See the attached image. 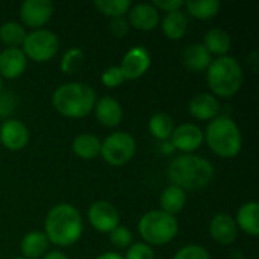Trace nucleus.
Returning a JSON list of instances; mask_svg holds the SVG:
<instances>
[{"instance_id":"e433bc0d","label":"nucleus","mask_w":259,"mask_h":259,"mask_svg":"<svg viewBox=\"0 0 259 259\" xmlns=\"http://www.w3.org/2000/svg\"><path fill=\"white\" fill-rule=\"evenodd\" d=\"M184 0H155L152 5L161 12L164 11L165 14L168 12H175V11H181L184 8Z\"/></svg>"},{"instance_id":"f257e3e1","label":"nucleus","mask_w":259,"mask_h":259,"mask_svg":"<svg viewBox=\"0 0 259 259\" xmlns=\"http://www.w3.org/2000/svg\"><path fill=\"white\" fill-rule=\"evenodd\" d=\"M167 176L171 182L170 185H176L187 193L208 187L215 176V170L206 158L184 153L168 164Z\"/></svg>"},{"instance_id":"7c9ffc66","label":"nucleus","mask_w":259,"mask_h":259,"mask_svg":"<svg viewBox=\"0 0 259 259\" xmlns=\"http://www.w3.org/2000/svg\"><path fill=\"white\" fill-rule=\"evenodd\" d=\"M109 241L117 249H127L134 243V235L129 228L118 225L112 232H109Z\"/></svg>"},{"instance_id":"4468645a","label":"nucleus","mask_w":259,"mask_h":259,"mask_svg":"<svg viewBox=\"0 0 259 259\" xmlns=\"http://www.w3.org/2000/svg\"><path fill=\"white\" fill-rule=\"evenodd\" d=\"M129 26L143 32L153 30L161 23V14L152 3H137L132 5L127 12Z\"/></svg>"},{"instance_id":"c9c22d12","label":"nucleus","mask_w":259,"mask_h":259,"mask_svg":"<svg viewBox=\"0 0 259 259\" xmlns=\"http://www.w3.org/2000/svg\"><path fill=\"white\" fill-rule=\"evenodd\" d=\"M15 96L9 91L0 93V117H8L15 108Z\"/></svg>"},{"instance_id":"ddd939ff","label":"nucleus","mask_w":259,"mask_h":259,"mask_svg":"<svg viewBox=\"0 0 259 259\" xmlns=\"http://www.w3.org/2000/svg\"><path fill=\"white\" fill-rule=\"evenodd\" d=\"M203 131L194 123H182L175 126V131L170 137V143L176 150L187 153L196 152L203 143Z\"/></svg>"},{"instance_id":"cd10ccee","label":"nucleus","mask_w":259,"mask_h":259,"mask_svg":"<svg viewBox=\"0 0 259 259\" xmlns=\"http://www.w3.org/2000/svg\"><path fill=\"white\" fill-rule=\"evenodd\" d=\"M26 35H27V32H26L24 26L14 20L5 21L3 24H0V41L3 44H6L8 47L20 49V46H23V42H24Z\"/></svg>"},{"instance_id":"6e6552de","label":"nucleus","mask_w":259,"mask_h":259,"mask_svg":"<svg viewBox=\"0 0 259 259\" xmlns=\"http://www.w3.org/2000/svg\"><path fill=\"white\" fill-rule=\"evenodd\" d=\"M21 50L27 59L35 62H47L58 53L59 38L53 30L46 27L36 29L26 35Z\"/></svg>"},{"instance_id":"79ce46f5","label":"nucleus","mask_w":259,"mask_h":259,"mask_svg":"<svg viewBox=\"0 0 259 259\" xmlns=\"http://www.w3.org/2000/svg\"><path fill=\"white\" fill-rule=\"evenodd\" d=\"M12 259H26V258H23V256H17V258H12Z\"/></svg>"},{"instance_id":"412c9836","label":"nucleus","mask_w":259,"mask_h":259,"mask_svg":"<svg viewBox=\"0 0 259 259\" xmlns=\"http://www.w3.org/2000/svg\"><path fill=\"white\" fill-rule=\"evenodd\" d=\"M49 240L44 232L32 231L26 234L20 243V250L23 258L26 259H41L49 252Z\"/></svg>"},{"instance_id":"9d476101","label":"nucleus","mask_w":259,"mask_h":259,"mask_svg":"<svg viewBox=\"0 0 259 259\" xmlns=\"http://www.w3.org/2000/svg\"><path fill=\"white\" fill-rule=\"evenodd\" d=\"M152 64V55L144 46L131 47L121 58L120 70L126 80H135L147 73Z\"/></svg>"},{"instance_id":"bb28decb","label":"nucleus","mask_w":259,"mask_h":259,"mask_svg":"<svg viewBox=\"0 0 259 259\" xmlns=\"http://www.w3.org/2000/svg\"><path fill=\"white\" fill-rule=\"evenodd\" d=\"M188 14L199 18V20H209L214 18L222 8L219 0H188L184 3Z\"/></svg>"},{"instance_id":"f03ea898","label":"nucleus","mask_w":259,"mask_h":259,"mask_svg":"<svg viewBox=\"0 0 259 259\" xmlns=\"http://www.w3.org/2000/svg\"><path fill=\"white\" fill-rule=\"evenodd\" d=\"M83 232V219L71 203H58L46 215L44 234L49 243L58 247H70L79 241Z\"/></svg>"},{"instance_id":"a878e982","label":"nucleus","mask_w":259,"mask_h":259,"mask_svg":"<svg viewBox=\"0 0 259 259\" xmlns=\"http://www.w3.org/2000/svg\"><path fill=\"white\" fill-rule=\"evenodd\" d=\"M149 131L156 140L167 141L175 131V120L167 112H156L149 120Z\"/></svg>"},{"instance_id":"a211bd4d","label":"nucleus","mask_w":259,"mask_h":259,"mask_svg":"<svg viewBox=\"0 0 259 259\" xmlns=\"http://www.w3.org/2000/svg\"><path fill=\"white\" fill-rule=\"evenodd\" d=\"M94 114L97 121L105 127H115L123 120V108L118 100L111 96H103L96 100Z\"/></svg>"},{"instance_id":"0eeeda50","label":"nucleus","mask_w":259,"mask_h":259,"mask_svg":"<svg viewBox=\"0 0 259 259\" xmlns=\"http://www.w3.org/2000/svg\"><path fill=\"white\" fill-rule=\"evenodd\" d=\"M137 152V141L132 134L118 131L108 135L102 141L100 155L109 165L121 167L127 164Z\"/></svg>"},{"instance_id":"aec40b11","label":"nucleus","mask_w":259,"mask_h":259,"mask_svg":"<svg viewBox=\"0 0 259 259\" xmlns=\"http://www.w3.org/2000/svg\"><path fill=\"white\" fill-rule=\"evenodd\" d=\"M212 61L211 53L205 49V46L202 42H193L190 44L184 53H182V64L187 70L193 71V73H200V71H206V68L209 67Z\"/></svg>"},{"instance_id":"5701e85b","label":"nucleus","mask_w":259,"mask_h":259,"mask_svg":"<svg viewBox=\"0 0 259 259\" xmlns=\"http://www.w3.org/2000/svg\"><path fill=\"white\" fill-rule=\"evenodd\" d=\"M102 140L94 134H80L71 143L73 153L80 159H94L100 156Z\"/></svg>"},{"instance_id":"6ab92c4d","label":"nucleus","mask_w":259,"mask_h":259,"mask_svg":"<svg viewBox=\"0 0 259 259\" xmlns=\"http://www.w3.org/2000/svg\"><path fill=\"white\" fill-rule=\"evenodd\" d=\"M237 223L238 231H243L244 234L250 237L259 235V203L256 200H250L243 203L238 211L237 217L234 219Z\"/></svg>"},{"instance_id":"7ed1b4c3","label":"nucleus","mask_w":259,"mask_h":259,"mask_svg":"<svg viewBox=\"0 0 259 259\" xmlns=\"http://www.w3.org/2000/svg\"><path fill=\"white\" fill-rule=\"evenodd\" d=\"M97 94L83 82H67L59 85L52 96L53 108L67 118H83L94 109Z\"/></svg>"},{"instance_id":"b1692460","label":"nucleus","mask_w":259,"mask_h":259,"mask_svg":"<svg viewBox=\"0 0 259 259\" xmlns=\"http://www.w3.org/2000/svg\"><path fill=\"white\" fill-rule=\"evenodd\" d=\"M159 24L162 27L164 35L168 39H175V41L182 39L185 36L187 30H188V18H187V14L182 9L165 14Z\"/></svg>"},{"instance_id":"ea45409f","label":"nucleus","mask_w":259,"mask_h":259,"mask_svg":"<svg viewBox=\"0 0 259 259\" xmlns=\"http://www.w3.org/2000/svg\"><path fill=\"white\" fill-rule=\"evenodd\" d=\"M161 150H162V153H171L173 150H175V147L171 146V143H170V140H167V141H162V147H161Z\"/></svg>"},{"instance_id":"4c0bfd02","label":"nucleus","mask_w":259,"mask_h":259,"mask_svg":"<svg viewBox=\"0 0 259 259\" xmlns=\"http://www.w3.org/2000/svg\"><path fill=\"white\" fill-rule=\"evenodd\" d=\"M41 259H68L65 253H62L61 250H49Z\"/></svg>"},{"instance_id":"dca6fc26","label":"nucleus","mask_w":259,"mask_h":259,"mask_svg":"<svg viewBox=\"0 0 259 259\" xmlns=\"http://www.w3.org/2000/svg\"><path fill=\"white\" fill-rule=\"evenodd\" d=\"M27 67V58L18 47H6L0 52V77L17 79Z\"/></svg>"},{"instance_id":"2f4dec72","label":"nucleus","mask_w":259,"mask_h":259,"mask_svg":"<svg viewBox=\"0 0 259 259\" xmlns=\"http://www.w3.org/2000/svg\"><path fill=\"white\" fill-rule=\"evenodd\" d=\"M173 259H211V255L203 246L187 244L176 252Z\"/></svg>"},{"instance_id":"4be33fe9","label":"nucleus","mask_w":259,"mask_h":259,"mask_svg":"<svg viewBox=\"0 0 259 259\" xmlns=\"http://www.w3.org/2000/svg\"><path fill=\"white\" fill-rule=\"evenodd\" d=\"M187 205V193L176 187V185H168L167 188L162 190L159 196V209L165 214L175 215L179 214Z\"/></svg>"},{"instance_id":"c756f323","label":"nucleus","mask_w":259,"mask_h":259,"mask_svg":"<svg viewBox=\"0 0 259 259\" xmlns=\"http://www.w3.org/2000/svg\"><path fill=\"white\" fill-rule=\"evenodd\" d=\"M94 6L103 15L109 18H117V17H124L129 12L132 2L131 0H96Z\"/></svg>"},{"instance_id":"72a5a7b5","label":"nucleus","mask_w":259,"mask_h":259,"mask_svg":"<svg viewBox=\"0 0 259 259\" xmlns=\"http://www.w3.org/2000/svg\"><path fill=\"white\" fill-rule=\"evenodd\" d=\"M100 79H102V83H103L105 87H108V88H117V87H120V85L126 80L118 65H111V67H108V68L102 73V77H100Z\"/></svg>"},{"instance_id":"473e14b6","label":"nucleus","mask_w":259,"mask_h":259,"mask_svg":"<svg viewBox=\"0 0 259 259\" xmlns=\"http://www.w3.org/2000/svg\"><path fill=\"white\" fill-rule=\"evenodd\" d=\"M123 259H155V252L153 249L146 244V243H132Z\"/></svg>"},{"instance_id":"39448f33","label":"nucleus","mask_w":259,"mask_h":259,"mask_svg":"<svg viewBox=\"0 0 259 259\" xmlns=\"http://www.w3.org/2000/svg\"><path fill=\"white\" fill-rule=\"evenodd\" d=\"M209 150L220 158H235L243 149L240 126L229 115H219L211 120L203 132Z\"/></svg>"},{"instance_id":"20e7f679","label":"nucleus","mask_w":259,"mask_h":259,"mask_svg":"<svg viewBox=\"0 0 259 259\" xmlns=\"http://www.w3.org/2000/svg\"><path fill=\"white\" fill-rule=\"evenodd\" d=\"M206 83L217 99L234 97L244 83V70L237 58L219 56L206 68Z\"/></svg>"},{"instance_id":"f3484780","label":"nucleus","mask_w":259,"mask_h":259,"mask_svg":"<svg viewBox=\"0 0 259 259\" xmlns=\"http://www.w3.org/2000/svg\"><path fill=\"white\" fill-rule=\"evenodd\" d=\"M190 114L202 121H211L220 115V102L211 93L194 94L188 103Z\"/></svg>"},{"instance_id":"f8f14e48","label":"nucleus","mask_w":259,"mask_h":259,"mask_svg":"<svg viewBox=\"0 0 259 259\" xmlns=\"http://www.w3.org/2000/svg\"><path fill=\"white\" fill-rule=\"evenodd\" d=\"M30 140L27 126L18 118H6L0 126V143L11 152L23 150Z\"/></svg>"},{"instance_id":"58836bf2","label":"nucleus","mask_w":259,"mask_h":259,"mask_svg":"<svg viewBox=\"0 0 259 259\" xmlns=\"http://www.w3.org/2000/svg\"><path fill=\"white\" fill-rule=\"evenodd\" d=\"M96 259H123V255H120L118 252H105Z\"/></svg>"},{"instance_id":"a19ab883","label":"nucleus","mask_w":259,"mask_h":259,"mask_svg":"<svg viewBox=\"0 0 259 259\" xmlns=\"http://www.w3.org/2000/svg\"><path fill=\"white\" fill-rule=\"evenodd\" d=\"M3 91V79L0 77V93Z\"/></svg>"},{"instance_id":"c85d7f7f","label":"nucleus","mask_w":259,"mask_h":259,"mask_svg":"<svg viewBox=\"0 0 259 259\" xmlns=\"http://www.w3.org/2000/svg\"><path fill=\"white\" fill-rule=\"evenodd\" d=\"M85 62V53L80 47H70L61 58L59 68L64 74H76Z\"/></svg>"},{"instance_id":"9b49d317","label":"nucleus","mask_w":259,"mask_h":259,"mask_svg":"<svg viewBox=\"0 0 259 259\" xmlns=\"http://www.w3.org/2000/svg\"><path fill=\"white\" fill-rule=\"evenodd\" d=\"M88 220L97 232L109 234L120 225V212L111 202L97 200L88 209Z\"/></svg>"},{"instance_id":"1a4fd4ad","label":"nucleus","mask_w":259,"mask_h":259,"mask_svg":"<svg viewBox=\"0 0 259 259\" xmlns=\"http://www.w3.org/2000/svg\"><path fill=\"white\" fill-rule=\"evenodd\" d=\"M55 6L50 0H24L20 5V20L23 26L36 30L42 29L53 17Z\"/></svg>"},{"instance_id":"2eb2a0df","label":"nucleus","mask_w":259,"mask_h":259,"mask_svg":"<svg viewBox=\"0 0 259 259\" xmlns=\"http://www.w3.org/2000/svg\"><path fill=\"white\" fill-rule=\"evenodd\" d=\"M238 232L240 231L237 228V223L229 214H215L209 222V235L215 243L222 246H231L232 243H235V240L238 238Z\"/></svg>"},{"instance_id":"393cba45","label":"nucleus","mask_w":259,"mask_h":259,"mask_svg":"<svg viewBox=\"0 0 259 259\" xmlns=\"http://www.w3.org/2000/svg\"><path fill=\"white\" fill-rule=\"evenodd\" d=\"M202 44L211 53V56L215 55L219 58V56H226L229 53L231 46H232V39L226 30H223L220 27H212L205 33Z\"/></svg>"},{"instance_id":"f704fd0d","label":"nucleus","mask_w":259,"mask_h":259,"mask_svg":"<svg viewBox=\"0 0 259 259\" xmlns=\"http://www.w3.org/2000/svg\"><path fill=\"white\" fill-rule=\"evenodd\" d=\"M131 26L126 17H117V18H111L109 21V30L114 36L117 38H123L124 35H127Z\"/></svg>"},{"instance_id":"423d86ee","label":"nucleus","mask_w":259,"mask_h":259,"mask_svg":"<svg viewBox=\"0 0 259 259\" xmlns=\"http://www.w3.org/2000/svg\"><path fill=\"white\" fill-rule=\"evenodd\" d=\"M138 232L143 243L152 246H165L171 243L178 232L179 223L175 215L165 214L161 209H152L146 212L138 222Z\"/></svg>"}]
</instances>
